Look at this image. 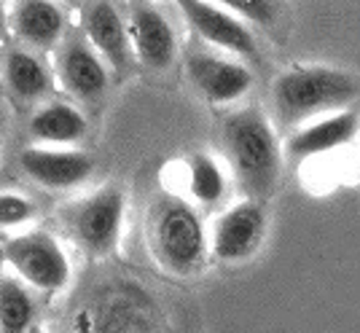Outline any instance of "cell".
I'll return each mask as SVG.
<instances>
[{"label": "cell", "instance_id": "obj_7", "mask_svg": "<svg viewBox=\"0 0 360 333\" xmlns=\"http://www.w3.org/2000/svg\"><path fill=\"white\" fill-rule=\"evenodd\" d=\"M264 237H266V210L255 199H248L221 212V218L212 226V234L207 237V244L221 263H242L261 250Z\"/></svg>", "mask_w": 360, "mask_h": 333}, {"label": "cell", "instance_id": "obj_5", "mask_svg": "<svg viewBox=\"0 0 360 333\" xmlns=\"http://www.w3.org/2000/svg\"><path fill=\"white\" fill-rule=\"evenodd\" d=\"M3 261L14 269L22 282H27L32 290L41 293H60L70 282L68 253L62 250L57 237L41 228H32L8 240L3 247Z\"/></svg>", "mask_w": 360, "mask_h": 333}, {"label": "cell", "instance_id": "obj_23", "mask_svg": "<svg viewBox=\"0 0 360 333\" xmlns=\"http://www.w3.org/2000/svg\"><path fill=\"white\" fill-rule=\"evenodd\" d=\"M57 3H70V6H75V3H84V0H57Z\"/></svg>", "mask_w": 360, "mask_h": 333}, {"label": "cell", "instance_id": "obj_20", "mask_svg": "<svg viewBox=\"0 0 360 333\" xmlns=\"http://www.w3.org/2000/svg\"><path fill=\"white\" fill-rule=\"evenodd\" d=\"M32 218H35V204L27 197L11 191L0 194V228L27 226Z\"/></svg>", "mask_w": 360, "mask_h": 333}, {"label": "cell", "instance_id": "obj_14", "mask_svg": "<svg viewBox=\"0 0 360 333\" xmlns=\"http://www.w3.org/2000/svg\"><path fill=\"white\" fill-rule=\"evenodd\" d=\"M84 32L86 44L105 60L113 73H124L127 67V25L119 8L110 0H94L84 11Z\"/></svg>", "mask_w": 360, "mask_h": 333}, {"label": "cell", "instance_id": "obj_21", "mask_svg": "<svg viewBox=\"0 0 360 333\" xmlns=\"http://www.w3.org/2000/svg\"><path fill=\"white\" fill-rule=\"evenodd\" d=\"M212 3L224 6L226 11L237 14L240 19H248V22H255V25H269L277 16L274 0H212Z\"/></svg>", "mask_w": 360, "mask_h": 333}, {"label": "cell", "instance_id": "obj_8", "mask_svg": "<svg viewBox=\"0 0 360 333\" xmlns=\"http://www.w3.org/2000/svg\"><path fill=\"white\" fill-rule=\"evenodd\" d=\"M19 166L22 172L49 191H70L75 185L86 183L91 178L89 153L73 151L68 145H27L19 151Z\"/></svg>", "mask_w": 360, "mask_h": 333}, {"label": "cell", "instance_id": "obj_4", "mask_svg": "<svg viewBox=\"0 0 360 333\" xmlns=\"http://www.w3.org/2000/svg\"><path fill=\"white\" fill-rule=\"evenodd\" d=\"M127 199L119 185H103L62 212L65 231L91 256H105L121 240Z\"/></svg>", "mask_w": 360, "mask_h": 333}, {"label": "cell", "instance_id": "obj_13", "mask_svg": "<svg viewBox=\"0 0 360 333\" xmlns=\"http://www.w3.org/2000/svg\"><path fill=\"white\" fill-rule=\"evenodd\" d=\"M57 81L75 100H97L108 89V65L86 41H70L60 48Z\"/></svg>", "mask_w": 360, "mask_h": 333}, {"label": "cell", "instance_id": "obj_12", "mask_svg": "<svg viewBox=\"0 0 360 333\" xmlns=\"http://www.w3.org/2000/svg\"><path fill=\"white\" fill-rule=\"evenodd\" d=\"M186 70L196 91L212 105L237 103L253 86V76L240 60H226L215 54H191L186 62Z\"/></svg>", "mask_w": 360, "mask_h": 333}, {"label": "cell", "instance_id": "obj_11", "mask_svg": "<svg viewBox=\"0 0 360 333\" xmlns=\"http://www.w3.org/2000/svg\"><path fill=\"white\" fill-rule=\"evenodd\" d=\"M127 41L132 46L135 57L150 70H165L175 60V30L159 8H153L148 0H135L129 22H127Z\"/></svg>", "mask_w": 360, "mask_h": 333}, {"label": "cell", "instance_id": "obj_3", "mask_svg": "<svg viewBox=\"0 0 360 333\" xmlns=\"http://www.w3.org/2000/svg\"><path fill=\"white\" fill-rule=\"evenodd\" d=\"M224 143L242 188L264 197L280 178V145L269 119L258 107L231 113L224 124Z\"/></svg>", "mask_w": 360, "mask_h": 333}, {"label": "cell", "instance_id": "obj_19", "mask_svg": "<svg viewBox=\"0 0 360 333\" xmlns=\"http://www.w3.org/2000/svg\"><path fill=\"white\" fill-rule=\"evenodd\" d=\"M35 322V296L27 282L19 277H0V331L22 333Z\"/></svg>", "mask_w": 360, "mask_h": 333}, {"label": "cell", "instance_id": "obj_16", "mask_svg": "<svg viewBox=\"0 0 360 333\" xmlns=\"http://www.w3.org/2000/svg\"><path fill=\"white\" fill-rule=\"evenodd\" d=\"M180 183L186 202H194L202 207L221 204L229 191L224 164L212 153H191L188 159L180 162Z\"/></svg>", "mask_w": 360, "mask_h": 333}, {"label": "cell", "instance_id": "obj_9", "mask_svg": "<svg viewBox=\"0 0 360 333\" xmlns=\"http://www.w3.org/2000/svg\"><path fill=\"white\" fill-rule=\"evenodd\" d=\"M180 14L186 19V25L210 46L229 51V54H240V57H255L258 46H255L253 32L245 27L237 14L226 11L224 6L212 3V0H175Z\"/></svg>", "mask_w": 360, "mask_h": 333}, {"label": "cell", "instance_id": "obj_2", "mask_svg": "<svg viewBox=\"0 0 360 333\" xmlns=\"http://www.w3.org/2000/svg\"><path fill=\"white\" fill-rule=\"evenodd\" d=\"M148 244L156 263L175 277L196 274L210 256L207 228L186 199H165L148 221Z\"/></svg>", "mask_w": 360, "mask_h": 333}, {"label": "cell", "instance_id": "obj_1", "mask_svg": "<svg viewBox=\"0 0 360 333\" xmlns=\"http://www.w3.org/2000/svg\"><path fill=\"white\" fill-rule=\"evenodd\" d=\"M355 91V78L345 70L326 65H293L277 76L271 97L280 122L285 126H296L315 116L347 107Z\"/></svg>", "mask_w": 360, "mask_h": 333}, {"label": "cell", "instance_id": "obj_15", "mask_svg": "<svg viewBox=\"0 0 360 333\" xmlns=\"http://www.w3.org/2000/svg\"><path fill=\"white\" fill-rule=\"evenodd\" d=\"M6 27L35 48H51L65 35V14L57 0H14Z\"/></svg>", "mask_w": 360, "mask_h": 333}, {"label": "cell", "instance_id": "obj_17", "mask_svg": "<svg viewBox=\"0 0 360 333\" xmlns=\"http://www.w3.org/2000/svg\"><path fill=\"white\" fill-rule=\"evenodd\" d=\"M84 135L86 119L70 103H46L30 119V137L41 145H73Z\"/></svg>", "mask_w": 360, "mask_h": 333}, {"label": "cell", "instance_id": "obj_10", "mask_svg": "<svg viewBox=\"0 0 360 333\" xmlns=\"http://www.w3.org/2000/svg\"><path fill=\"white\" fill-rule=\"evenodd\" d=\"M355 132H358V119L352 110H347V107L330 110V113L315 116L309 122L296 124L293 135L288 137L285 143V156L293 164L309 162V159H317V156H326V153H333L349 145L355 140Z\"/></svg>", "mask_w": 360, "mask_h": 333}, {"label": "cell", "instance_id": "obj_22", "mask_svg": "<svg viewBox=\"0 0 360 333\" xmlns=\"http://www.w3.org/2000/svg\"><path fill=\"white\" fill-rule=\"evenodd\" d=\"M6 32V11H3V3H0V35Z\"/></svg>", "mask_w": 360, "mask_h": 333}, {"label": "cell", "instance_id": "obj_18", "mask_svg": "<svg viewBox=\"0 0 360 333\" xmlns=\"http://www.w3.org/2000/svg\"><path fill=\"white\" fill-rule=\"evenodd\" d=\"M3 81L16 100L32 103L49 91L51 73L41 57H35L25 48H11L3 62Z\"/></svg>", "mask_w": 360, "mask_h": 333}, {"label": "cell", "instance_id": "obj_6", "mask_svg": "<svg viewBox=\"0 0 360 333\" xmlns=\"http://www.w3.org/2000/svg\"><path fill=\"white\" fill-rule=\"evenodd\" d=\"M75 328L84 331H153L159 328L153 301L137 285H110L89 309H81Z\"/></svg>", "mask_w": 360, "mask_h": 333}]
</instances>
